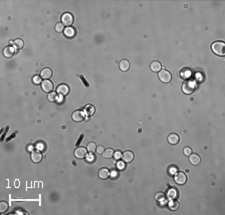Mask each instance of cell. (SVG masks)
<instances>
[{
  "instance_id": "obj_26",
  "label": "cell",
  "mask_w": 225,
  "mask_h": 215,
  "mask_svg": "<svg viewBox=\"0 0 225 215\" xmlns=\"http://www.w3.org/2000/svg\"><path fill=\"white\" fill-rule=\"evenodd\" d=\"M87 151L88 152H90V153H93L94 151H96V148H97V146H96V144L94 143V142H89L88 143V145H87Z\"/></svg>"
},
{
  "instance_id": "obj_17",
  "label": "cell",
  "mask_w": 225,
  "mask_h": 215,
  "mask_svg": "<svg viewBox=\"0 0 225 215\" xmlns=\"http://www.w3.org/2000/svg\"><path fill=\"white\" fill-rule=\"evenodd\" d=\"M119 68H120L121 71H127V70L130 68V63H129V61L126 59L121 60L120 63H119Z\"/></svg>"
},
{
  "instance_id": "obj_16",
  "label": "cell",
  "mask_w": 225,
  "mask_h": 215,
  "mask_svg": "<svg viewBox=\"0 0 225 215\" xmlns=\"http://www.w3.org/2000/svg\"><path fill=\"white\" fill-rule=\"evenodd\" d=\"M110 175V171L107 168H101L98 172V176L101 179H107Z\"/></svg>"
},
{
  "instance_id": "obj_35",
  "label": "cell",
  "mask_w": 225,
  "mask_h": 215,
  "mask_svg": "<svg viewBox=\"0 0 225 215\" xmlns=\"http://www.w3.org/2000/svg\"><path fill=\"white\" fill-rule=\"evenodd\" d=\"M104 150H105V148L103 147V146H98V147L96 148V151H97V153H99V154H103V152H104Z\"/></svg>"
},
{
  "instance_id": "obj_11",
  "label": "cell",
  "mask_w": 225,
  "mask_h": 215,
  "mask_svg": "<svg viewBox=\"0 0 225 215\" xmlns=\"http://www.w3.org/2000/svg\"><path fill=\"white\" fill-rule=\"evenodd\" d=\"M40 76H41V78H43V79H45V80L49 79V78L52 76V70L48 67L43 68L40 72Z\"/></svg>"
},
{
  "instance_id": "obj_1",
  "label": "cell",
  "mask_w": 225,
  "mask_h": 215,
  "mask_svg": "<svg viewBox=\"0 0 225 215\" xmlns=\"http://www.w3.org/2000/svg\"><path fill=\"white\" fill-rule=\"evenodd\" d=\"M212 51L215 54L219 56H224L225 55V43L223 41H216L212 44L211 46Z\"/></svg>"
},
{
  "instance_id": "obj_25",
  "label": "cell",
  "mask_w": 225,
  "mask_h": 215,
  "mask_svg": "<svg viewBox=\"0 0 225 215\" xmlns=\"http://www.w3.org/2000/svg\"><path fill=\"white\" fill-rule=\"evenodd\" d=\"M113 155H114V151H113V149H111V148H107V149H105L104 152H103V156H104L105 158H111V157H113Z\"/></svg>"
},
{
  "instance_id": "obj_10",
  "label": "cell",
  "mask_w": 225,
  "mask_h": 215,
  "mask_svg": "<svg viewBox=\"0 0 225 215\" xmlns=\"http://www.w3.org/2000/svg\"><path fill=\"white\" fill-rule=\"evenodd\" d=\"M122 158L126 163H130V162L133 161L134 159V153L132 151H129V150H126V151L123 152L122 154Z\"/></svg>"
},
{
  "instance_id": "obj_18",
  "label": "cell",
  "mask_w": 225,
  "mask_h": 215,
  "mask_svg": "<svg viewBox=\"0 0 225 215\" xmlns=\"http://www.w3.org/2000/svg\"><path fill=\"white\" fill-rule=\"evenodd\" d=\"M162 68V65L159 61H153L151 64H150V69L152 70L153 72H159Z\"/></svg>"
},
{
  "instance_id": "obj_29",
  "label": "cell",
  "mask_w": 225,
  "mask_h": 215,
  "mask_svg": "<svg viewBox=\"0 0 225 215\" xmlns=\"http://www.w3.org/2000/svg\"><path fill=\"white\" fill-rule=\"evenodd\" d=\"M85 158H86V161L89 162V163H92V162L95 161V156L93 155L92 153H90V154H88V155H86Z\"/></svg>"
},
{
  "instance_id": "obj_21",
  "label": "cell",
  "mask_w": 225,
  "mask_h": 215,
  "mask_svg": "<svg viewBox=\"0 0 225 215\" xmlns=\"http://www.w3.org/2000/svg\"><path fill=\"white\" fill-rule=\"evenodd\" d=\"M13 54H14V49H13L12 47H10V46H7V47H5L4 50H3V55L7 58L11 57Z\"/></svg>"
},
{
  "instance_id": "obj_38",
  "label": "cell",
  "mask_w": 225,
  "mask_h": 215,
  "mask_svg": "<svg viewBox=\"0 0 225 215\" xmlns=\"http://www.w3.org/2000/svg\"><path fill=\"white\" fill-rule=\"evenodd\" d=\"M111 176L113 177H118V173H117V171H112L111 172Z\"/></svg>"
},
{
  "instance_id": "obj_20",
  "label": "cell",
  "mask_w": 225,
  "mask_h": 215,
  "mask_svg": "<svg viewBox=\"0 0 225 215\" xmlns=\"http://www.w3.org/2000/svg\"><path fill=\"white\" fill-rule=\"evenodd\" d=\"M166 195H167V197L169 199H174V198H176L177 197V195H178V192H177V190H176L175 188H169L168 189V191H167V193H166Z\"/></svg>"
},
{
  "instance_id": "obj_27",
  "label": "cell",
  "mask_w": 225,
  "mask_h": 215,
  "mask_svg": "<svg viewBox=\"0 0 225 215\" xmlns=\"http://www.w3.org/2000/svg\"><path fill=\"white\" fill-rule=\"evenodd\" d=\"M7 209H8V203L5 202V201H1L0 202V212L1 213L6 212Z\"/></svg>"
},
{
  "instance_id": "obj_39",
  "label": "cell",
  "mask_w": 225,
  "mask_h": 215,
  "mask_svg": "<svg viewBox=\"0 0 225 215\" xmlns=\"http://www.w3.org/2000/svg\"><path fill=\"white\" fill-rule=\"evenodd\" d=\"M33 149H34V147H33V145H31V144H29V145H28V148H27V150H28L29 152H33Z\"/></svg>"
},
{
  "instance_id": "obj_34",
  "label": "cell",
  "mask_w": 225,
  "mask_h": 215,
  "mask_svg": "<svg viewBox=\"0 0 225 215\" xmlns=\"http://www.w3.org/2000/svg\"><path fill=\"white\" fill-rule=\"evenodd\" d=\"M183 153H184L186 156H189L191 153H192V150H191L190 147H185L184 149H183Z\"/></svg>"
},
{
  "instance_id": "obj_24",
  "label": "cell",
  "mask_w": 225,
  "mask_h": 215,
  "mask_svg": "<svg viewBox=\"0 0 225 215\" xmlns=\"http://www.w3.org/2000/svg\"><path fill=\"white\" fill-rule=\"evenodd\" d=\"M85 112H86V114H87L88 116H91V115L94 114L95 107L93 106V105H91V104L86 105V106H85Z\"/></svg>"
},
{
  "instance_id": "obj_30",
  "label": "cell",
  "mask_w": 225,
  "mask_h": 215,
  "mask_svg": "<svg viewBox=\"0 0 225 215\" xmlns=\"http://www.w3.org/2000/svg\"><path fill=\"white\" fill-rule=\"evenodd\" d=\"M32 81H33V83L34 84H40L41 83V76L40 75H35V76H33V78H32Z\"/></svg>"
},
{
  "instance_id": "obj_31",
  "label": "cell",
  "mask_w": 225,
  "mask_h": 215,
  "mask_svg": "<svg viewBox=\"0 0 225 215\" xmlns=\"http://www.w3.org/2000/svg\"><path fill=\"white\" fill-rule=\"evenodd\" d=\"M55 30L57 31V32H62V31H64V26L62 23H57V24L55 25Z\"/></svg>"
},
{
  "instance_id": "obj_37",
  "label": "cell",
  "mask_w": 225,
  "mask_h": 215,
  "mask_svg": "<svg viewBox=\"0 0 225 215\" xmlns=\"http://www.w3.org/2000/svg\"><path fill=\"white\" fill-rule=\"evenodd\" d=\"M114 157L116 158V159H119V158H121V154H120V152L119 151H117V152H115L114 153Z\"/></svg>"
},
{
  "instance_id": "obj_4",
  "label": "cell",
  "mask_w": 225,
  "mask_h": 215,
  "mask_svg": "<svg viewBox=\"0 0 225 215\" xmlns=\"http://www.w3.org/2000/svg\"><path fill=\"white\" fill-rule=\"evenodd\" d=\"M61 21H62V24L66 25L67 27H69L70 25L73 23L74 17H73V15H72L70 12H65V13H63V14H62Z\"/></svg>"
},
{
  "instance_id": "obj_8",
  "label": "cell",
  "mask_w": 225,
  "mask_h": 215,
  "mask_svg": "<svg viewBox=\"0 0 225 215\" xmlns=\"http://www.w3.org/2000/svg\"><path fill=\"white\" fill-rule=\"evenodd\" d=\"M87 155V149L83 147H78L74 151V156H75L77 159H82V158H85Z\"/></svg>"
},
{
  "instance_id": "obj_19",
  "label": "cell",
  "mask_w": 225,
  "mask_h": 215,
  "mask_svg": "<svg viewBox=\"0 0 225 215\" xmlns=\"http://www.w3.org/2000/svg\"><path fill=\"white\" fill-rule=\"evenodd\" d=\"M192 72L189 68H183L181 71H180V76L183 78V79H188L189 77L191 76Z\"/></svg>"
},
{
  "instance_id": "obj_2",
  "label": "cell",
  "mask_w": 225,
  "mask_h": 215,
  "mask_svg": "<svg viewBox=\"0 0 225 215\" xmlns=\"http://www.w3.org/2000/svg\"><path fill=\"white\" fill-rule=\"evenodd\" d=\"M181 89H182V92L185 94H191L195 90V82L192 80H186L182 84Z\"/></svg>"
},
{
  "instance_id": "obj_28",
  "label": "cell",
  "mask_w": 225,
  "mask_h": 215,
  "mask_svg": "<svg viewBox=\"0 0 225 215\" xmlns=\"http://www.w3.org/2000/svg\"><path fill=\"white\" fill-rule=\"evenodd\" d=\"M58 98L57 96V93L56 92H49V94H48V100L51 101V102H54V101H56Z\"/></svg>"
},
{
  "instance_id": "obj_9",
  "label": "cell",
  "mask_w": 225,
  "mask_h": 215,
  "mask_svg": "<svg viewBox=\"0 0 225 215\" xmlns=\"http://www.w3.org/2000/svg\"><path fill=\"white\" fill-rule=\"evenodd\" d=\"M72 119L75 122H81L84 119V113L81 110H75L72 113Z\"/></svg>"
},
{
  "instance_id": "obj_22",
  "label": "cell",
  "mask_w": 225,
  "mask_h": 215,
  "mask_svg": "<svg viewBox=\"0 0 225 215\" xmlns=\"http://www.w3.org/2000/svg\"><path fill=\"white\" fill-rule=\"evenodd\" d=\"M13 46H14L16 49H21V48H23V46H24V42H23L22 39L17 38L13 41Z\"/></svg>"
},
{
  "instance_id": "obj_12",
  "label": "cell",
  "mask_w": 225,
  "mask_h": 215,
  "mask_svg": "<svg viewBox=\"0 0 225 215\" xmlns=\"http://www.w3.org/2000/svg\"><path fill=\"white\" fill-rule=\"evenodd\" d=\"M189 161H190V163L193 164V165H198L201 162V157L196 153H193V154L191 153L190 155H189Z\"/></svg>"
},
{
  "instance_id": "obj_13",
  "label": "cell",
  "mask_w": 225,
  "mask_h": 215,
  "mask_svg": "<svg viewBox=\"0 0 225 215\" xmlns=\"http://www.w3.org/2000/svg\"><path fill=\"white\" fill-rule=\"evenodd\" d=\"M31 160L34 163H39L42 160V154L39 151H33L31 152Z\"/></svg>"
},
{
  "instance_id": "obj_23",
  "label": "cell",
  "mask_w": 225,
  "mask_h": 215,
  "mask_svg": "<svg viewBox=\"0 0 225 215\" xmlns=\"http://www.w3.org/2000/svg\"><path fill=\"white\" fill-rule=\"evenodd\" d=\"M168 208L172 211L177 210V209L179 208V202H178V201H174L173 199H172V201H170V202L168 203Z\"/></svg>"
},
{
  "instance_id": "obj_36",
  "label": "cell",
  "mask_w": 225,
  "mask_h": 215,
  "mask_svg": "<svg viewBox=\"0 0 225 215\" xmlns=\"http://www.w3.org/2000/svg\"><path fill=\"white\" fill-rule=\"evenodd\" d=\"M163 193H161V192H159V193H157L156 194V196H155V198H156V200H160V199H162L163 198Z\"/></svg>"
},
{
  "instance_id": "obj_5",
  "label": "cell",
  "mask_w": 225,
  "mask_h": 215,
  "mask_svg": "<svg viewBox=\"0 0 225 215\" xmlns=\"http://www.w3.org/2000/svg\"><path fill=\"white\" fill-rule=\"evenodd\" d=\"M174 180H175V182L177 183L178 185L185 184L187 181L186 174H185L184 172H176L175 175H174Z\"/></svg>"
},
{
  "instance_id": "obj_7",
  "label": "cell",
  "mask_w": 225,
  "mask_h": 215,
  "mask_svg": "<svg viewBox=\"0 0 225 215\" xmlns=\"http://www.w3.org/2000/svg\"><path fill=\"white\" fill-rule=\"evenodd\" d=\"M41 88L44 92H51L52 89H53V83L49 80H44V81L41 82Z\"/></svg>"
},
{
  "instance_id": "obj_15",
  "label": "cell",
  "mask_w": 225,
  "mask_h": 215,
  "mask_svg": "<svg viewBox=\"0 0 225 215\" xmlns=\"http://www.w3.org/2000/svg\"><path fill=\"white\" fill-rule=\"evenodd\" d=\"M64 35H65L66 37H68V38H72V37H74L76 35V31L75 29L73 28V27H66L65 29H64Z\"/></svg>"
},
{
  "instance_id": "obj_33",
  "label": "cell",
  "mask_w": 225,
  "mask_h": 215,
  "mask_svg": "<svg viewBox=\"0 0 225 215\" xmlns=\"http://www.w3.org/2000/svg\"><path fill=\"white\" fill-rule=\"evenodd\" d=\"M125 167H126V165H125V163L123 161L117 162V168H118L119 170H124Z\"/></svg>"
},
{
  "instance_id": "obj_3",
  "label": "cell",
  "mask_w": 225,
  "mask_h": 215,
  "mask_svg": "<svg viewBox=\"0 0 225 215\" xmlns=\"http://www.w3.org/2000/svg\"><path fill=\"white\" fill-rule=\"evenodd\" d=\"M158 78L161 82L163 83H169L171 81L172 75L168 70L166 69H161L159 72H158Z\"/></svg>"
},
{
  "instance_id": "obj_6",
  "label": "cell",
  "mask_w": 225,
  "mask_h": 215,
  "mask_svg": "<svg viewBox=\"0 0 225 215\" xmlns=\"http://www.w3.org/2000/svg\"><path fill=\"white\" fill-rule=\"evenodd\" d=\"M56 92L57 94L61 95V96H65L69 93V86L67 84H60L57 86V89H56Z\"/></svg>"
},
{
  "instance_id": "obj_32",
  "label": "cell",
  "mask_w": 225,
  "mask_h": 215,
  "mask_svg": "<svg viewBox=\"0 0 225 215\" xmlns=\"http://www.w3.org/2000/svg\"><path fill=\"white\" fill-rule=\"evenodd\" d=\"M36 149L39 150V151H43V150L45 149V145L43 142H38V143L36 144Z\"/></svg>"
},
{
  "instance_id": "obj_14",
  "label": "cell",
  "mask_w": 225,
  "mask_h": 215,
  "mask_svg": "<svg viewBox=\"0 0 225 215\" xmlns=\"http://www.w3.org/2000/svg\"><path fill=\"white\" fill-rule=\"evenodd\" d=\"M168 142H169L170 144H172V145H175V144H177L178 142H179V135L176 133H171L168 135V138H167Z\"/></svg>"
}]
</instances>
